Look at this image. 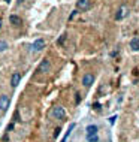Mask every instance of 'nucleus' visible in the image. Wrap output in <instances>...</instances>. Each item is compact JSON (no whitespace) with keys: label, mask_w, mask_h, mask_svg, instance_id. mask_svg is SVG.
<instances>
[{"label":"nucleus","mask_w":139,"mask_h":142,"mask_svg":"<svg viewBox=\"0 0 139 142\" xmlns=\"http://www.w3.org/2000/svg\"><path fill=\"white\" fill-rule=\"evenodd\" d=\"M51 115L57 120H64L66 118V111L63 106H54L52 111H51Z\"/></svg>","instance_id":"nucleus-1"},{"label":"nucleus","mask_w":139,"mask_h":142,"mask_svg":"<svg viewBox=\"0 0 139 142\" xmlns=\"http://www.w3.org/2000/svg\"><path fill=\"white\" fill-rule=\"evenodd\" d=\"M49 70H51V61L48 58H44L37 66V72L39 73H48Z\"/></svg>","instance_id":"nucleus-2"},{"label":"nucleus","mask_w":139,"mask_h":142,"mask_svg":"<svg viewBox=\"0 0 139 142\" xmlns=\"http://www.w3.org/2000/svg\"><path fill=\"white\" fill-rule=\"evenodd\" d=\"M9 105H11V97H9L8 94L0 96V111L5 112V111L9 108Z\"/></svg>","instance_id":"nucleus-3"},{"label":"nucleus","mask_w":139,"mask_h":142,"mask_svg":"<svg viewBox=\"0 0 139 142\" xmlns=\"http://www.w3.org/2000/svg\"><path fill=\"white\" fill-rule=\"evenodd\" d=\"M93 82H94V75L93 73H85L82 76V85L84 87H90Z\"/></svg>","instance_id":"nucleus-4"},{"label":"nucleus","mask_w":139,"mask_h":142,"mask_svg":"<svg viewBox=\"0 0 139 142\" xmlns=\"http://www.w3.org/2000/svg\"><path fill=\"white\" fill-rule=\"evenodd\" d=\"M19 81H21V73L15 72V73L11 76V87H12V88H15V87L19 84Z\"/></svg>","instance_id":"nucleus-5"},{"label":"nucleus","mask_w":139,"mask_h":142,"mask_svg":"<svg viewBox=\"0 0 139 142\" xmlns=\"http://www.w3.org/2000/svg\"><path fill=\"white\" fill-rule=\"evenodd\" d=\"M76 6H78V9H82V11H87V9H90L91 3H90V0H78V3H76Z\"/></svg>","instance_id":"nucleus-6"},{"label":"nucleus","mask_w":139,"mask_h":142,"mask_svg":"<svg viewBox=\"0 0 139 142\" xmlns=\"http://www.w3.org/2000/svg\"><path fill=\"white\" fill-rule=\"evenodd\" d=\"M33 51H42L44 48H45V41L44 39H37V41H34V43H33Z\"/></svg>","instance_id":"nucleus-7"},{"label":"nucleus","mask_w":139,"mask_h":142,"mask_svg":"<svg viewBox=\"0 0 139 142\" xmlns=\"http://www.w3.org/2000/svg\"><path fill=\"white\" fill-rule=\"evenodd\" d=\"M9 21H11V24L16 26V27H19V26L23 24V20L19 18L18 15H11V16H9Z\"/></svg>","instance_id":"nucleus-8"},{"label":"nucleus","mask_w":139,"mask_h":142,"mask_svg":"<svg viewBox=\"0 0 139 142\" xmlns=\"http://www.w3.org/2000/svg\"><path fill=\"white\" fill-rule=\"evenodd\" d=\"M85 132H87V136H90V135H97L99 129H97V126H96V124H90V126H87Z\"/></svg>","instance_id":"nucleus-9"},{"label":"nucleus","mask_w":139,"mask_h":142,"mask_svg":"<svg viewBox=\"0 0 139 142\" xmlns=\"http://www.w3.org/2000/svg\"><path fill=\"white\" fill-rule=\"evenodd\" d=\"M126 15H127V8L123 6V8L118 9V12H117V15H115V18H117V20H123Z\"/></svg>","instance_id":"nucleus-10"},{"label":"nucleus","mask_w":139,"mask_h":142,"mask_svg":"<svg viewBox=\"0 0 139 142\" xmlns=\"http://www.w3.org/2000/svg\"><path fill=\"white\" fill-rule=\"evenodd\" d=\"M130 48L133 51H139V38H133L130 41Z\"/></svg>","instance_id":"nucleus-11"},{"label":"nucleus","mask_w":139,"mask_h":142,"mask_svg":"<svg viewBox=\"0 0 139 142\" xmlns=\"http://www.w3.org/2000/svg\"><path fill=\"white\" fill-rule=\"evenodd\" d=\"M73 129H75V124L72 123V124H70V126H69V129H67V132L64 133V136H63V139H62V142H66V139L69 138V135H70V132H72Z\"/></svg>","instance_id":"nucleus-12"},{"label":"nucleus","mask_w":139,"mask_h":142,"mask_svg":"<svg viewBox=\"0 0 139 142\" xmlns=\"http://www.w3.org/2000/svg\"><path fill=\"white\" fill-rule=\"evenodd\" d=\"M8 49V42L6 41H0V52H3V51H6Z\"/></svg>","instance_id":"nucleus-13"},{"label":"nucleus","mask_w":139,"mask_h":142,"mask_svg":"<svg viewBox=\"0 0 139 142\" xmlns=\"http://www.w3.org/2000/svg\"><path fill=\"white\" fill-rule=\"evenodd\" d=\"M87 141H88V142H97V141H99V136H97V135H90V136H87Z\"/></svg>","instance_id":"nucleus-14"},{"label":"nucleus","mask_w":139,"mask_h":142,"mask_svg":"<svg viewBox=\"0 0 139 142\" xmlns=\"http://www.w3.org/2000/svg\"><path fill=\"white\" fill-rule=\"evenodd\" d=\"M64 41H66V34H63V36H62L60 39H58V43L62 45V43H64Z\"/></svg>","instance_id":"nucleus-15"},{"label":"nucleus","mask_w":139,"mask_h":142,"mask_svg":"<svg viewBox=\"0 0 139 142\" xmlns=\"http://www.w3.org/2000/svg\"><path fill=\"white\" fill-rule=\"evenodd\" d=\"M76 14H78V11H73V12L70 14V16H69V20H73L75 16H76Z\"/></svg>","instance_id":"nucleus-16"},{"label":"nucleus","mask_w":139,"mask_h":142,"mask_svg":"<svg viewBox=\"0 0 139 142\" xmlns=\"http://www.w3.org/2000/svg\"><path fill=\"white\" fill-rule=\"evenodd\" d=\"M14 118H15L16 121H21V120H19V112H18V111L15 112V115H14Z\"/></svg>","instance_id":"nucleus-17"},{"label":"nucleus","mask_w":139,"mask_h":142,"mask_svg":"<svg viewBox=\"0 0 139 142\" xmlns=\"http://www.w3.org/2000/svg\"><path fill=\"white\" fill-rule=\"evenodd\" d=\"M115 120H117V115L111 117V118H109V123H111V124H114V123H115Z\"/></svg>","instance_id":"nucleus-18"},{"label":"nucleus","mask_w":139,"mask_h":142,"mask_svg":"<svg viewBox=\"0 0 139 142\" xmlns=\"http://www.w3.org/2000/svg\"><path fill=\"white\" fill-rule=\"evenodd\" d=\"M79 102H81V94L76 93V103H79Z\"/></svg>","instance_id":"nucleus-19"},{"label":"nucleus","mask_w":139,"mask_h":142,"mask_svg":"<svg viewBox=\"0 0 139 142\" xmlns=\"http://www.w3.org/2000/svg\"><path fill=\"white\" fill-rule=\"evenodd\" d=\"M60 132H62L60 129H55V132H54V136H58V135H60Z\"/></svg>","instance_id":"nucleus-20"},{"label":"nucleus","mask_w":139,"mask_h":142,"mask_svg":"<svg viewBox=\"0 0 139 142\" xmlns=\"http://www.w3.org/2000/svg\"><path fill=\"white\" fill-rule=\"evenodd\" d=\"M94 109H100V103H94Z\"/></svg>","instance_id":"nucleus-21"},{"label":"nucleus","mask_w":139,"mask_h":142,"mask_svg":"<svg viewBox=\"0 0 139 142\" xmlns=\"http://www.w3.org/2000/svg\"><path fill=\"white\" fill-rule=\"evenodd\" d=\"M24 2H26V0H16V3H18V5H23Z\"/></svg>","instance_id":"nucleus-22"},{"label":"nucleus","mask_w":139,"mask_h":142,"mask_svg":"<svg viewBox=\"0 0 139 142\" xmlns=\"http://www.w3.org/2000/svg\"><path fill=\"white\" fill-rule=\"evenodd\" d=\"M2 24H3V21H2V18H0V27H2Z\"/></svg>","instance_id":"nucleus-23"},{"label":"nucleus","mask_w":139,"mask_h":142,"mask_svg":"<svg viewBox=\"0 0 139 142\" xmlns=\"http://www.w3.org/2000/svg\"><path fill=\"white\" fill-rule=\"evenodd\" d=\"M5 2H6V3H9V2H11V0H5Z\"/></svg>","instance_id":"nucleus-24"}]
</instances>
